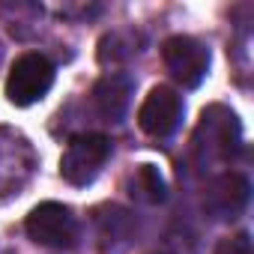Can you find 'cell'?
Returning a JSON list of instances; mask_svg holds the SVG:
<instances>
[{"label":"cell","mask_w":254,"mask_h":254,"mask_svg":"<svg viewBox=\"0 0 254 254\" xmlns=\"http://www.w3.org/2000/svg\"><path fill=\"white\" fill-rule=\"evenodd\" d=\"M108 159H111V141L105 135L93 132L75 135L60 156V177L69 186H90L102 174Z\"/></svg>","instance_id":"1"},{"label":"cell","mask_w":254,"mask_h":254,"mask_svg":"<svg viewBox=\"0 0 254 254\" xmlns=\"http://www.w3.org/2000/svg\"><path fill=\"white\" fill-rule=\"evenodd\" d=\"M54 84V63L39 54V51H27L21 54L6 78V99L18 108H27L39 99H45V93Z\"/></svg>","instance_id":"2"},{"label":"cell","mask_w":254,"mask_h":254,"mask_svg":"<svg viewBox=\"0 0 254 254\" xmlns=\"http://www.w3.org/2000/svg\"><path fill=\"white\" fill-rule=\"evenodd\" d=\"M24 230L36 245L57 248V251L72 248L78 242V218L66 203H57V200H45L33 206L24 221Z\"/></svg>","instance_id":"3"},{"label":"cell","mask_w":254,"mask_h":254,"mask_svg":"<svg viewBox=\"0 0 254 254\" xmlns=\"http://www.w3.org/2000/svg\"><path fill=\"white\" fill-rule=\"evenodd\" d=\"M168 72L183 87H197L209 72V48L194 36H171L162 45Z\"/></svg>","instance_id":"4"},{"label":"cell","mask_w":254,"mask_h":254,"mask_svg":"<svg viewBox=\"0 0 254 254\" xmlns=\"http://www.w3.org/2000/svg\"><path fill=\"white\" fill-rule=\"evenodd\" d=\"M183 120V96L174 87H153L150 96L144 99L141 111H138V126L150 135V138H171L177 132V126Z\"/></svg>","instance_id":"5"},{"label":"cell","mask_w":254,"mask_h":254,"mask_svg":"<svg viewBox=\"0 0 254 254\" xmlns=\"http://www.w3.org/2000/svg\"><path fill=\"white\" fill-rule=\"evenodd\" d=\"M248 194H251V186L242 174H224L218 180L209 183L206 194H203V209L218 218V221H227V218H236L245 203H248Z\"/></svg>","instance_id":"6"},{"label":"cell","mask_w":254,"mask_h":254,"mask_svg":"<svg viewBox=\"0 0 254 254\" xmlns=\"http://www.w3.org/2000/svg\"><path fill=\"white\" fill-rule=\"evenodd\" d=\"M132 87H135L132 78L123 72H111V75L99 78L93 87V108L99 111V117H105L108 123H120L123 114L129 111Z\"/></svg>","instance_id":"7"},{"label":"cell","mask_w":254,"mask_h":254,"mask_svg":"<svg viewBox=\"0 0 254 254\" xmlns=\"http://www.w3.org/2000/svg\"><path fill=\"white\" fill-rule=\"evenodd\" d=\"M138 36L132 30H114L108 36H102L99 42V60L102 63H123V60H129L135 57L141 48H138Z\"/></svg>","instance_id":"8"},{"label":"cell","mask_w":254,"mask_h":254,"mask_svg":"<svg viewBox=\"0 0 254 254\" xmlns=\"http://www.w3.org/2000/svg\"><path fill=\"white\" fill-rule=\"evenodd\" d=\"M132 197L144 203H162L165 200V180L153 165H141L132 177Z\"/></svg>","instance_id":"9"},{"label":"cell","mask_w":254,"mask_h":254,"mask_svg":"<svg viewBox=\"0 0 254 254\" xmlns=\"http://www.w3.org/2000/svg\"><path fill=\"white\" fill-rule=\"evenodd\" d=\"M215 254H254L251 236H248V233H233V236H227V239L218 242Z\"/></svg>","instance_id":"10"}]
</instances>
